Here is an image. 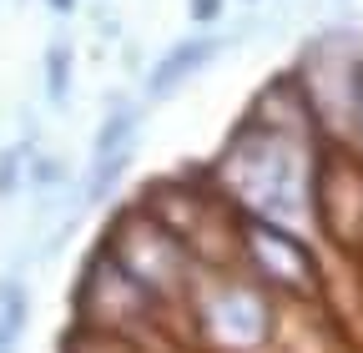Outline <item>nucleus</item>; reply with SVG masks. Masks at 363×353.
I'll use <instances>...</instances> for the list:
<instances>
[{
  "instance_id": "nucleus-13",
  "label": "nucleus",
  "mask_w": 363,
  "mask_h": 353,
  "mask_svg": "<svg viewBox=\"0 0 363 353\" xmlns=\"http://www.w3.org/2000/svg\"><path fill=\"white\" fill-rule=\"evenodd\" d=\"M222 11H227V0H192V21H202V26H212Z\"/></svg>"
},
{
  "instance_id": "nucleus-11",
  "label": "nucleus",
  "mask_w": 363,
  "mask_h": 353,
  "mask_svg": "<svg viewBox=\"0 0 363 353\" xmlns=\"http://www.w3.org/2000/svg\"><path fill=\"white\" fill-rule=\"evenodd\" d=\"M30 162H35L30 142H11L0 152V202H11L21 187H30Z\"/></svg>"
},
{
  "instance_id": "nucleus-2",
  "label": "nucleus",
  "mask_w": 363,
  "mask_h": 353,
  "mask_svg": "<svg viewBox=\"0 0 363 353\" xmlns=\"http://www.w3.org/2000/svg\"><path fill=\"white\" fill-rule=\"evenodd\" d=\"M101 252L116 262V268L142 283L157 303H172L182 293L197 288V257L177 232H167L147 207H121L111 217V228L101 237Z\"/></svg>"
},
{
  "instance_id": "nucleus-5",
  "label": "nucleus",
  "mask_w": 363,
  "mask_h": 353,
  "mask_svg": "<svg viewBox=\"0 0 363 353\" xmlns=\"http://www.w3.org/2000/svg\"><path fill=\"white\" fill-rule=\"evenodd\" d=\"M313 223L323 228L338 247H348V252L363 247V162L348 147H338V142L318 147V167H313Z\"/></svg>"
},
{
  "instance_id": "nucleus-12",
  "label": "nucleus",
  "mask_w": 363,
  "mask_h": 353,
  "mask_svg": "<svg viewBox=\"0 0 363 353\" xmlns=\"http://www.w3.org/2000/svg\"><path fill=\"white\" fill-rule=\"evenodd\" d=\"M66 182V167L56 162V157H35L30 162V187L35 192H51V187H61Z\"/></svg>"
},
{
  "instance_id": "nucleus-6",
  "label": "nucleus",
  "mask_w": 363,
  "mask_h": 353,
  "mask_svg": "<svg viewBox=\"0 0 363 353\" xmlns=\"http://www.w3.org/2000/svg\"><path fill=\"white\" fill-rule=\"evenodd\" d=\"M242 252L247 268L267 293H288V298H313L318 293V262L298 242L293 228L262 223V217H242Z\"/></svg>"
},
{
  "instance_id": "nucleus-8",
  "label": "nucleus",
  "mask_w": 363,
  "mask_h": 353,
  "mask_svg": "<svg viewBox=\"0 0 363 353\" xmlns=\"http://www.w3.org/2000/svg\"><path fill=\"white\" fill-rule=\"evenodd\" d=\"M222 51H227V35H217V30L172 40V46L152 61V71H147V86H142L147 101H172L177 91H187V81H197Z\"/></svg>"
},
{
  "instance_id": "nucleus-7",
  "label": "nucleus",
  "mask_w": 363,
  "mask_h": 353,
  "mask_svg": "<svg viewBox=\"0 0 363 353\" xmlns=\"http://www.w3.org/2000/svg\"><path fill=\"white\" fill-rule=\"evenodd\" d=\"M136 142H142V106L136 101H111L101 111V126H96V142H91V167H86V202H101L121 172L131 167L136 157Z\"/></svg>"
},
{
  "instance_id": "nucleus-1",
  "label": "nucleus",
  "mask_w": 363,
  "mask_h": 353,
  "mask_svg": "<svg viewBox=\"0 0 363 353\" xmlns=\"http://www.w3.org/2000/svg\"><path fill=\"white\" fill-rule=\"evenodd\" d=\"M323 142H303L288 131H272L252 116L222 142L212 167V187L233 202L242 217H262L278 228H298L313 212V167Z\"/></svg>"
},
{
  "instance_id": "nucleus-14",
  "label": "nucleus",
  "mask_w": 363,
  "mask_h": 353,
  "mask_svg": "<svg viewBox=\"0 0 363 353\" xmlns=\"http://www.w3.org/2000/svg\"><path fill=\"white\" fill-rule=\"evenodd\" d=\"M45 6H51V16H71V11H76V0H45Z\"/></svg>"
},
{
  "instance_id": "nucleus-3",
  "label": "nucleus",
  "mask_w": 363,
  "mask_h": 353,
  "mask_svg": "<svg viewBox=\"0 0 363 353\" xmlns=\"http://www.w3.org/2000/svg\"><path fill=\"white\" fill-rule=\"evenodd\" d=\"M293 81L303 86L308 111L318 121L323 142H358L363 126V51L348 35H318L303 46V61L293 66Z\"/></svg>"
},
{
  "instance_id": "nucleus-10",
  "label": "nucleus",
  "mask_w": 363,
  "mask_h": 353,
  "mask_svg": "<svg viewBox=\"0 0 363 353\" xmlns=\"http://www.w3.org/2000/svg\"><path fill=\"white\" fill-rule=\"evenodd\" d=\"M45 101L51 106H66L71 101V81H76V51L66 35H51L45 40Z\"/></svg>"
},
{
  "instance_id": "nucleus-9",
  "label": "nucleus",
  "mask_w": 363,
  "mask_h": 353,
  "mask_svg": "<svg viewBox=\"0 0 363 353\" xmlns=\"http://www.w3.org/2000/svg\"><path fill=\"white\" fill-rule=\"evenodd\" d=\"M26 323H30V288L21 273H11L0 278V353H21Z\"/></svg>"
},
{
  "instance_id": "nucleus-4",
  "label": "nucleus",
  "mask_w": 363,
  "mask_h": 353,
  "mask_svg": "<svg viewBox=\"0 0 363 353\" xmlns=\"http://www.w3.org/2000/svg\"><path fill=\"white\" fill-rule=\"evenodd\" d=\"M197 293V328L222 353H252L272 333V303L262 283H212Z\"/></svg>"
}]
</instances>
